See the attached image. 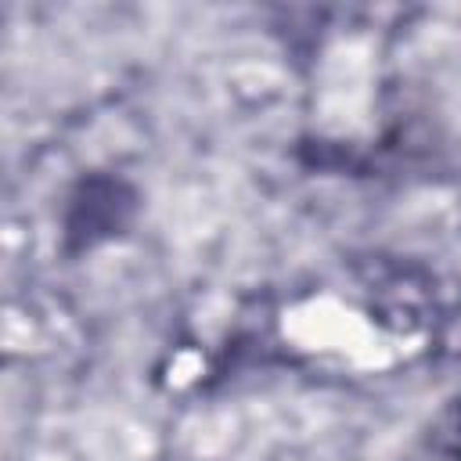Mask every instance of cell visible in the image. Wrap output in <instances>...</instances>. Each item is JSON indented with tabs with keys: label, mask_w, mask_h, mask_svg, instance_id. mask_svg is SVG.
<instances>
[{
	"label": "cell",
	"mask_w": 461,
	"mask_h": 461,
	"mask_svg": "<svg viewBox=\"0 0 461 461\" xmlns=\"http://www.w3.org/2000/svg\"><path fill=\"white\" fill-rule=\"evenodd\" d=\"M137 209V194L119 176H90L76 187L65 212V245L72 252L90 249L119 234Z\"/></svg>",
	"instance_id": "1"
},
{
	"label": "cell",
	"mask_w": 461,
	"mask_h": 461,
	"mask_svg": "<svg viewBox=\"0 0 461 461\" xmlns=\"http://www.w3.org/2000/svg\"><path fill=\"white\" fill-rule=\"evenodd\" d=\"M432 447L454 461H461V400H454L432 425Z\"/></svg>",
	"instance_id": "2"
}]
</instances>
